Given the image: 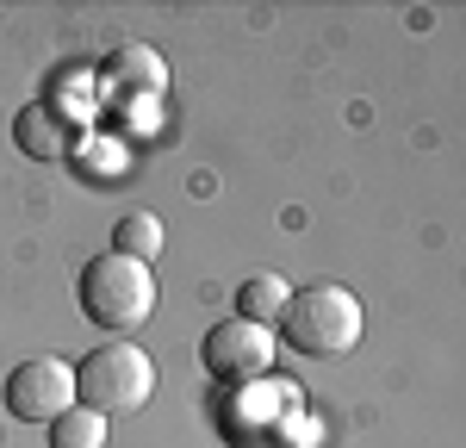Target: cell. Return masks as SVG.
I'll list each match as a JSON object with an SVG mask.
<instances>
[{
  "label": "cell",
  "instance_id": "1",
  "mask_svg": "<svg viewBox=\"0 0 466 448\" xmlns=\"http://www.w3.org/2000/svg\"><path fill=\"white\" fill-rule=\"evenodd\" d=\"M149 392H156V361H149L131 336H112V342L87 349V355L75 361V405L100 411L106 423L144 411Z\"/></svg>",
  "mask_w": 466,
  "mask_h": 448
},
{
  "label": "cell",
  "instance_id": "2",
  "mask_svg": "<svg viewBox=\"0 0 466 448\" xmlns=\"http://www.w3.org/2000/svg\"><path fill=\"white\" fill-rule=\"evenodd\" d=\"M75 299H81L87 324H100L112 336H131L156 311V274H149V261H131V256H118V249H106V256H94L81 268Z\"/></svg>",
  "mask_w": 466,
  "mask_h": 448
},
{
  "label": "cell",
  "instance_id": "3",
  "mask_svg": "<svg viewBox=\"0 0 466 448\" xmlns=\"http://www.w3.org/2000/svg\"><path fill=\"white\" fill-rule=\"evenodd\" d=\"M360 299L336 280H318V287H299L280 311V336H287L299 355H349L360 342Z\"/></svg>",
  "mask_w": 466,
  "mask_h": 448
},
{
  "label": "cell",
  "instance_id": "4",
  "mask_svg": "<svg viewBox=\"0 0 466 448\" xmlns=\"http://www.w3.org/2000/svg\"><path fill=\"white\" fill-rule=\"evenodd\" d=\"M274 349H280L274 331L243 324V318H224V324L206 331L199 361H206V373L224 380V386H255V380H268V373H274Z\"/></svg>",
  "mask_w": 466,
  "mask_h": 448
},
{
  "label": "cell",
  "instance_id": "5",
  "mask_svg": "<svg viewBox=\"0 0 466 448\" xmlns=\"http://www.w3.org/2000/svg\"><path fill=\"white\" fill-rule=\"evenodd\" d=\"M0 405L13 411L19 423H56L75 405V368L56 361V355H32V361H19V368L6 373Z\"/></svg>",
  "mask_w": 466,
  "mask_h": 448
},
{
  "label": "cell",
  "instance_id": "6",
  "mask_svg": "<svg viewBox=\"0 0 466 448\" xmlns=\"http://www.w3.org/2000/svg\"><path fill=\"white\" fill-rule=\"evenodd\" d=\"M13 144L25 149L32 162H69L75 149H81V125L56 100H32V107H19V118H13Z\"/></svg>",
  "mask_w": 466,
  "mask_h": 448
},
{
  "label": "cell",
  "instance_id": "7",
  "mask_svg": "<svg viewBox=\"0 0 466 448\" xmlns=\"http://www.w3.org/2000/svg\"><path fill=\"white\" fill-rule=\"evenodd\" d=\"M100 75H106V87L118 100H156L168 87V63L149 44H118L106 63H100Z\"/></svg>",
  "mask_w": 466,
  "mask_h": 448
},
{
  "label": "cell",
  "instance_id": "8",
  "mask_svg": "<svg viewBox=\"0 0 466 448\" xmlns=\"http://www.w3.org/2000/svg\"><path fill=\"white\" fill-rule=\"evenodd\" d=\"M287 299H292L287 274H249V280L237 287V318H243V324H261V331H274L280 311H287Z\"/></svg>",
  "mask_w": 466,
  "mask_h": 448
},
{
  "label": "cell",
  "instance_id": "9",
  "mask_svg": "<svg viewBox=\"0 0 466 448\" xmlns=\"http://www.w3.org/2000/svg\"><path fill=\"white\" fill-rule=\"evenodd\" d=\"M50 430V448H106V417L100 411H87V405H69L56 423H44Z\"/></svg>",
  "mask_w": 466,
  "mask_h": 448
},
{
  "label": "cell",
  "instance_id": "10",
  "mask_svg": "<svg viewBox=\"0 0 466 448\" xmlns=\"http://www.w3.org/2000/svg\"><path fill=\"white\" fill-rule=\"evenodd\" d=\"M112 249L131 256V261H156V256H162V219H156V212H131V219H118Z\"/></svg>",
  "mask_w": 466,
  "mask_h": 448
}]
</instances>
